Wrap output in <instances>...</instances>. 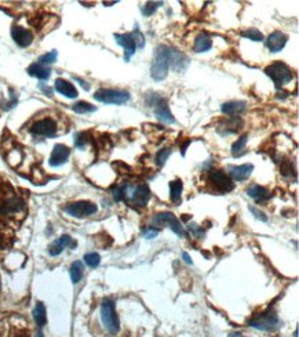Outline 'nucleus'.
<instances>
[{"label": "nucleus", "mask_w": 299, "mask_h": 337, "mask_svg": "<svg viewBox=\"0 0 299 337\" xmlns=\"http://www.w3.org/2000/svg\"><path fill=\"white\" fill-rule=\"evenodd\" d=\"M280 323L277 315L271 311H267L265 314H261L259 317H257L255 319H251L250 321V325L255 329H259V330H271V329L277 328V325Z\"/></svg>", "instance_id": "10"}, {"label": "nucleus", "mask_w": 299, "mask_h": 337, "mask_svg": "<svg viewBox=\"0 0 299 337\" xmlns=\"http://www.w3.org/2000/svg\"><path fill=\"white\" fill-rule=\"evenodd\" d=\"M29 75L33 76V78H38L39 80H47L51 75V69L47 68L46 65H42L39 62H33L29 65V68L26 69Z\"/></svg>", "instance_id": "20"}, {"label": "nucleus", "mask_w": 299, "mask_h": 337, "mask_svg": "<svg viewBox=\"0 0 299 337\" xmlns=\"http://www.w3.org/2000/svg\"><path fill=\"white\" fill-rule=\"evenodd\" d=\"M75 79L77 80V82H79V83L81 84V86H83V87H85V90H90V86H89V84H86V82H85V80L79 79V78H76V76H75Z\"/></svg>", "instance_id": "43"}, {"label": "nucleus", "mask_w": 299, "mask_h": 337, "mask_svg": "<svg viewBox=\"0 0 299 337\" xmlns=\"http://www.w3.org/2000/svg\"><path fill=\"white\" fill-rule=\"evenodd\" d=\"M57 57H58V53H57V50H51L50 53H46V54H43L42 57H39L38 62L39 64H42V65L52 64V62L57 61Z\"/></svg>", "instance_id": "30"}, {"label": "nucleus", "mask_w": 299, "mask_h": 337, "mask_svg": "<svg viewBox=\"0 0 299 337\" xmlns=\"http://www.w3.org/2000/svg\"><path fill=\"white\" fill-rule=\"evenodd\" d=\"M161 5H163V3H160V2H150V3H148V5L142 9V13H144V15L153 14L154 11L159 9V6Z\"/></svg>", "instance_id": "35"}, {"label": "nucleus", "mask_w": 299, "mask_h": 337, "mask_svg": "<svg viewBox=\"0 0 299 337\" xmlns=\"http://www.w3.org/2000/svg\"><path fill=\"white\" fill-rule=\"evenodd\" d=\"M101 318H102V323L105 325V328L109 333L116 334L119 332V318H117L116 309H115V304L111 300H105L101 307Z\"/></svg>", "instance_id": "7"}, {"label": "nucleus", "mask_w": 299, "mask_h": 337, "mask_svg": "<svg viewBox=\"0 0 299 337\" xmlns=\"http://www.w3.org/2000/svg\"><path fill=\"white\" fill-rule=\"evenodd\" d=\"M171 148H164V150H161L157 154V156H156V163H157V166H163L164 163H166V160L169 159V156L171 155Z\"/></svg>", "instance_id": "33"}, {"label": "nucleus", "mask_w": 299, "mask_h": 337, "mask_svg": "<svg viewBox=\"0 0 299 337\" xmlns=\"http://www.w3.org/2000/svg\"><path fill=\"white\" fill-rule=\"evenodd\" d=\"M33 319H35V322L38 325L39 328H43L47 322V312H46V307L43 303L39 301L35 309H33Z\"/></svg>", "instance_id": "24"}, {"label": "nucleus", "mask_w": 299, "mask_h": 337, "mask_svg": "<svg viewBox=\"0 0 299 337\" xmlns=\"http://www.w3.org/2000/svg\"><path fill=\"white\" fill-rule=\"evenodd\" d=\"M189 66V58L183 53L170 47V68L175 72H185Z\"/></svg>", "instance_id": "15"}, {"label": "nucleus", "mask_w": 299, "mask_h": 337, "mask_svg": "<svg viewBox=\"0 0 299 337\" xmlns=\"http://www.w3.org/2000/svg\"><path fill=\"white\" fill-rule=\"evenodd\" d=\"M221 109L226 115L233 116V115H238V113L243 112L244 109H246V103L244 101H229V103H225L221 107Z\"/></svg>", "instance_id": "22"}, {"label": "nucleus", "mask_w": 299, "mask_h": 337, "mask_svg": "<svg viewBox=\"0 0 299 337\" xmlns=\"http://www.w3.org/2000/svg\"><path fill=\"white\" fill-rule=\"evenodd\" d=\"M11 38L14 39V42L18 44L19 47H28L32 44L33 35L29 29H25L22 27L14 25L11 28Z\"/></svg>", "instance_id": "16"}, {"label": "nucleus", "mask_w": 299, "mask_h": 337, "mask_svg": "<svg viewBox=\"0 0 299 337\" xmlns=\"http://www.w3.org/2000/svg\"><path fill=\"white\" fill-rule=\"evenodd\" d=\"M254 166L251 163L241 164V166H229L230 176L236 180V181H246L251 173H253Z\"/></svg>", "instance_id": "18"}, {"label": "nucleus", "mask_w": 299, "mask_h": 337, "mask_svg": "<svg viewBox=\"0 0 299 337\" xmlns=\"http://www.w3.org/2000/svg\"><path fill=\"white\" fill-rule=\"evenodd\" d=\"M94 99L99 101V103L122 105V104H126L127 101H130L131 95L128 91H124V90L99 89L94 93Z\"/></svg>", "instance_id": "4"}, {"label": "nucleus", "mask_w": 299, "mask_h": 337, "mask_svg": "<svg viewBox=\"0 0 299 337\" xmlns=\"http://www.w3.org/2000/svg\"><path fill=\"white\" fill-rule=\"evenodd\" d=\"M182 257H183V260H185V262H186V264H192L191 256H189L187 253H182Z\"/></svg>", "instance_id": "41"}, {"label": "nucleus", "mask_w": 299, "mask_h": 337, "mask_svg": "<svg viewBox=\"0 0 299 337\" xmlns=\"http://www.w3.org/2000/svg\"><path fill=\"white\" fill-rule=\"evenodd\" d=\"M211 47H212V40L207 33H200L195 40V52L196 53L208 52Z\"/></svg>", "instance_id": "23"}, {"label": "nucleus", "mask_w": 299, "mask_h": 337, "mask_svg": "<svg viewBox=\"0 0 299 337\" xmlns=\"http://www.w3.org/2000/svg\"><path fill=\"white\" fill-rule=\"evenodd\" d=\"M56 90L62 95H65L68 99H76L77 97V90L73 84L65 79L56 80Z\"/></svg>", "instance_id": "19"}, {"label": "nucleus", "mask_w": 299, "mask_h": 337, "mask_svg": "<svg viewBox=\"0 0 299 337\" xmlns=\"http://www.w3.org/2000/svg\"><path fill=\"white\" fill-rule=\"evenodd\" d=\"M0 244H2V234H0Z\"/></svg>", "instance_id": "46"}, {"label": "nucleus", "mask_w": 299, "mask_h": 337, "mask_svg": "<svg viewBox=\"0 0 299 337\" xmlns=\"http://www.w3.org/2000/svg\"><path fill=\"white\" fill-rule=\"evenodd\" d=\"M152 223L156 227H161V225H167L170 230H173L178 236H187L186 230L183 228L182 224L179 223L177 217L173 214V213H170V211H161V213H157V214L154 215L153 219H152Z\"/></svg>", "instance_id": "5"}, {"label": "nucleus", "mask_w": 299, "mask_h": 337, "mask_svg": "<svg viewBox=\"0 0 299 337\" xmlns=\"http://www.w3.org/2000/svg\"><path fill=\"white\" fill-rule=\"evenodd\" d=\"M292 172H294L292 164H291L288 160H285L284 163L281 164V174H283V176H291Z\"/></svg>", "instance_id": "37"}, {"label": "nucleus", "mask_w": 299, "mask_h": 337, "mask_svg": "<svg viewBox=\"0 0 299 337\" xmlns=\"http://www.w3.org/2000/svg\"><path fill=\"white\" fill-rule=\"evenodd\" d=\"M149 105L154 107V115L156 117L164 123H175V117L171 113L167 101L160 95H152L149 100Z\"/></svg>", "instance_id": "8"}, {"label": "nucleus", "mask_w": 299, "mask_h": 337, "mask_svg": "<svg viewBox=\"0 0 299 337\" xmlns=\"http://www.w3.org/2000/svg\"><path fill=\"white\" fill-rule=\"evenodd\" d=\"M70 156V150L64 144H57L54 147V150L51 152V156H50V160L48 163L51 167H58L61 164L66 163V160L69 159Z\"/></svg>", "instance_id": "14"}, {"label": "nucleus", "mask_w": 299, "mask_h": 337, "mask_svg": "<svg viewBox=\"0 0 299 337\" xmlns=\"http://www.w3.org/2000/svg\"><path fill=\"white\" fill-rule=\"evenodd\" d=\"M64 210H65L69 215H73V217L81 219V217H87V215L94 214V213L97 211V205L93 203V202L80 201V202H75V203L66 205V206L64 207Z\"/></svg>", "instance_id": "9"}, {"label": "nucleus", "mask_w": 299, "mask_h": 337, "mask_svg": "<svg viewBox=\"0 0 299 337\" xmlns=\"http://www.w3.org/2000/svg\"><path fill=\"white\" fill-rule=\"evenodd\" d=\"M210 181L212 183L215 189L221 192H229L233 189V181L222 170H211Z\"/></svg>", "instance_id": "11"}, {"label": "nucleus", "mask_w": 299, "mask_h": 337, "mask_svg": "<svg viewBox=\"0 0 299 337\" xmlns=\"http://www.w3.org/2000/svg\"><path fill=\"white\" fill-rule=\"evenodd\" d=\"M64 248L61 246V244L56 240L54 244L50 245V248H48V253H50V256H58V254H61Z\"/></svg>", "instance_id": "36"}, {"label": "nucleus", "mask_w": 299, "mask_h": 337, "mask_svg": "<svg viewBox=\"0 0 299 337\" xmlns=\"http://www.w3.org/2000/svg\"><path fill=\"white\" fill-rule=\"evenodd\" d=\"M229 337H244V336H243V334H241V333H236V332H233V333H230Z\"/></svg>", "instance_id": "44"}, {"label": "nucleus", "mask_w": 299, "mask_h": 337, "mask_svg": "<svg viewBox=\"0 0 299 337\" xmlns=\"http://www.w3.org/2000/svg\"><path fill=\"white\" fill-rule=\"evenodd\" d=\"M250 210H251V213H253V214H255V217H257V219H259V220H262V221H267L266 215L263 214L262 211L257 210L255 207H250Z\"/></svg>", "instance_id": "38"}, {"label": "nucleus", "mask_w": 299, "mask_h": 337, "mask_svg": "<svg viewBox=\"0 0 299 337\" xmlns=\"http://www.w3.org/2000/svg\"><path fill=\"white\" fill-rule=\"evenodd\" d=\"M170 69V47L159 46L156 49L153 57V62H152V68H150V75L154 80H163L167 78Z\"/></svg>", "instance_id": "1"}, {"label": "nucleus", "mask_w": 299, "mask_h": 337, "mask_svg": "<svg viewBox=\"0 0 299 337\" xmlns=\"http://www.w3.org/2000/svg\"><path fill=\"white\" fill-rule=\"evenodd\" d=\"M144 234H145V236L148 239L156 238V236H157V234H159V230H156V228H152V227H149V230H146Z\"/></svg>", "instance_id": "39"}, {"label": "nucleus", "mask_w": 299, "mask_h": 337, "mask_svg": "<svg viewBox=\"0 0 299 337\" xmlns=\"http://www.w3.org/2000/svg\"><path fill=\"white\" fill-rule=\"evenodd\" d=\"M90 142L89 133H79L75 136V144L77 148H83Z\"/></svg>", "instance_id": "32"}, {"label": "nucleus", "mask_w": 299, "mask_h": 337, "mask_svg": "<svg viewBox=\"0 0 299 337\" xmlns=\"http://www.w3.org/2000/svg\"><path fill=\"white\" fill-rule=\"evenodd\" d=\"M189 144H191V140H186V142H185V144L181 147V154H182L183 156H185V152H186V147L189 146Z\"/></svg>", "instance_id": "42"}, {"label": "nucleus", "mask_w": 299, "mask_h": 337, "mask_svg": "<svg viewBox=\"0 0 299 337\" xmlns=\"http://www.w3.org/2000/svg\"><path fill=\"white\" fill-rule=\"evenodd\" d=\"M57 240H58V242L61 244V246L64 249H65V248H72V249L76 248V242L73 240V239L70 238L69 235H62L61 238L57 239Z\"/></svg>", "instance_id": "34"}, {"label": "nucleus", "mask_w": 299, "mask_h": 337, "mask_svg": "<svg viewBox=\"0 0 299 337\" xmlns=\"http://www.w3.org/2000/svg\"><path fill=\"white\" fill-rule=\"evenodd\" d=\"M31 134L38 137H56L58 134V125L52 117H43L36 122H33L29 127Z\"/></svg>", "instance_id": "6"}, {"label": "nucleus", "mask_w": 299, "mask_h": 337, "mask_svg": "<svg viewBox=\"0 0 299 337\" xmlns=\"http://www.w3.org/2000/svg\"><path fill=\"white\" fill-rule=\"evenodd\" d=\"M287 40H288V38H287L285 33L280 32V31H275L267 36L266 46L271 53H279L284 49Z\"/></svg>", "instance_id": "17"}, {"label": "nucleus", "mask_w": 299, "mask_h": 337, "mask_svg": "<svg viewBox=\"0 0 299 337\" xmlns=\"http://www.w3.org/2000/svg\"><path fill=\"white\" fill-rule=\"evenodd\" d=\"M247 141H248V136H243L240 137V138H237V141L232 146V154H233L234 156H238V155L243 152L244 147L247 144Z\"/></svg>", "instance_id": "29"}, {"label": "nucleus", "mask_w": 299, "mask_h": 337, "mask_svg": "<svg viewBox=\"0 0 299 337\" xmlns=\"http://www.w3.org/2000/svg\"><path fill=\"white\" fill-rule=\"evenodd\" d=\"M295 337H298V330H295V334H294Z\"/></svg>", "instance_id": "45"}, {"label": "nucleus", "mask_w": 299, "mask_h": 337, "mask_svg": "<svg viewBox=\"0 0 299 337\" xmlns=\"http://www.w3.org/2000/svg\"><path fill=\"white\" fill-rule=\"evenodd\" d=\"M72 109H73L76 113H89L97 111V108L94 107V105H91V104L86 103V101H79V103L73 104Z\"/></svg>", "instance_id": "27"}, {"label": "nucleus", "mask_w": 299, "mask_h": 337, "mask_svg": "<svg viewBox=\"0 0 299 337\" xmlns=\"http://www.w3.org/2000/svg\"><path fill=\"white\" fill-rule=\"evenodd\" d=\"M25 210V202L19 198H10L0 205V213L3 215H15Z\"/></svg>", "instance_id": "13"}, {"label": "nucleus", "mask_w": 299, "mask_h": 337, "mask_svg": "<svg viewBox=\"0 0 299 337\" xmlns=\"http://www.w3.org/2000/svg\"><path fill=\"white\" fill-rule=\"evenodd\" d=\"M85 261L89 267L95 268L99 266V262H101V257H99L98 253H87V254L85 256Z\"/></svg>", "instance_id": "31"}, {"label": "nucleus", "mask_w": 299, "mask_h": 337, "mask_svg": "<svg viewBox=\"0 0 299 337\" xmlns=\"http://www.w3.org/2000/svg\"><path fill=\"white\" fill-rule=\"evenodd\" d=\"M39 87H40V89H42L44 93H47V95H52V91H51V89H50V87H47V86H44L43 83L39 84Z\"/></svg>", "instance_id": "40"}, {"label": "nucleus", "mask_w": 299, "mask_h": 337, "mask_svg": "<svg viewBox=\"0 0 299 337\" xmlns=\"http://www.w3.org/2000/svg\"><path fill=\"white\" fill-rule=\"evenodd\" d=\"M182 189H183V184L181 180L171 181V183H170V198H171V201L175 202V203H178V202L181 201Z\"/></svg>", "instance_id": "25"}, {"label": "nucleus", "mask_w": 299, "mask_h": 337, "mask_svg": "<svg viewBox=\"0 0 299 337\" xmlns=\"http://www.w3.org/2000/svg\"><path fill=\"white\" fill-rule=\"evenodd\" d=\"M241 36L246 39H250V40H254V42H262V40H263V35H262V32H259V31L255 28L246 29V31L241 32Z\"/></svg>", "instance_id": "28"}, {"label": "nucleus", "mask_w": 299, "mask_h": 337, "mask_svg": "<svg viewBox=\"0 0 299 337\" xmlns=\"http://www.w3.org/2000/svg\"><path fill=\"white\" fill-rule=\"evenodd\" d=\"M83 271H85V267L81 261H75L70 266V279L73 283L80 282V279L83 278Z\"/></svg>", "instance_id": "26"}, {"label": "nucleus", "mask_w": 299, "mask_h": 337, "mask_svg": "<svg viewBox=\"0 0 299 337\" xmlns=\"http://www.w3.org/2000/svg\"><path fill=\"white\" fill-rule=\"evenodd\" d=\"M115 39H116L117 44L124 49V61H130V58L135 54L137 50V43L134 39V35L131 33H115Z\"/></svg>", "instance_id": "12"}, {"label": "nucleus", "mask_w": 299, "mask_h": 337, "mask_svg": "<svg viewBox=\"0 0 299 337\" xmlns=\"http://www.w3.org/2000/svg\"><path fill=\"white\" fill-rule=\"evenodd\" d=\"M265 74L273 80V83H275L277 89H280L281 86H284V84L290 83L292 80V76H294L290 66L285 65L284 62L280 61L273 62L269 66H266Z\"/></svg>", "instance_id": "3"}, {"label": "nucleus", "mask_w": 299, "mask_h": 337, "mask_svg": "<svg viewBox=\"0 0 299 337\" xmlns=\"http://www.w3.org/2000/svg\"><path fill=\"white\" fill-rule=\"evenodd\" d=\"M248 197H251L254 201L257 202H266L269 198H270V192L267 191L265 187H261V185H251V187L247 189Z\"/></svg>", "instance_id": "21"}, {"label": "nucleus", "mask_w": 299, "mask_h": 337, "mask_svg": "<svg viewBox=\"0 0 299 337\" xmlns=\"http://www.w3.org/2000/svg\"><path fill=\"white\" fill-rule=\"evenodd\" d=\"M120 188H122L123 201L131 202L135 206H145L150 199V191L145 184H140L137 187L123 185Z\"/></svg>", "instance_id": "2"}]
</instances>
